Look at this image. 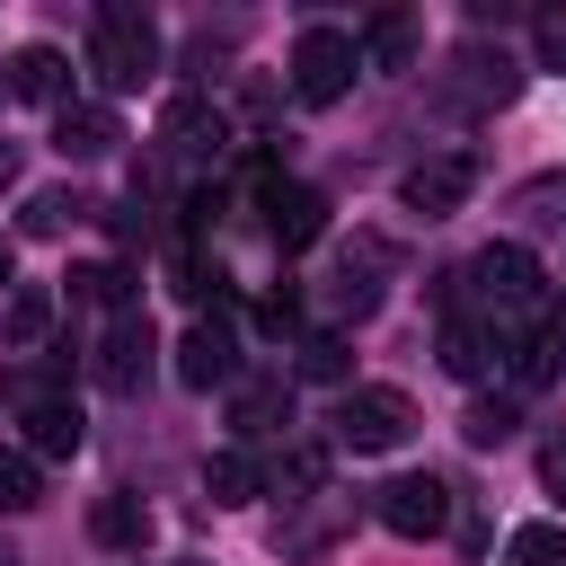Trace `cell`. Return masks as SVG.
Listing matches in <instances>:
<instances>
[{
    "label": "cell",
    "instance_id": "obj_1",
    "mask_svg": "<svg viewBox=\"0 0 566 566\" xmlns=\"http://www.w3.org/2000/svg\"><path fill=\"white\" fill-rule=\"evenodd\" d=\"M88 71L106 80V88H142L150 71H159V27L142 18V9H97V27H88Z\"/></svg>",
    "mask_w": 566,
    "mask_h": 566
},
{
    "label": "cell",
    "instance_id": "obj_2",
    "mask_svg": "<svg viewBox=\"0 0 566 566\" xmlns=\"http://www.w3.org/2000/svg\"><path fill=\"white\" fill-rule=\"evenodd\" d=\"M354 71H363L354 35H336V27H301V44H292V97H301V106H336V97L354 88Z\"/></svg>",
    "mask_w": 566,
    "mask_h": 566
},
{
    "label": "cell",
    "instance_id": "obj_3",
    "mask_svg": "<svg viewBox=\"0 0 566 566\" xmlns=\"http://www.w3.org/2000/svg\"><path fill=\"white\" fill-rule=\"evenodd\" d=\"M327 424H336V451H398L407 424H416V407L398 389H345Z\"/></svg>",
    "mask_w": 566,
    "mask_h": 566
},
{
    "label": "cell",
    "instance_id": "obj_4",
    "mask_svg": "<svg viewBox=\"0 0 566 566\" xmlns=\"http://www.w3.org/2000/svg\"><path fill=\"white\" fill-rule=\"evenodd\" d=\"M460 283H469L478 310H522V301H539V265H531V248H513V239H504V248H478Z\"/></svg>",
    "mask_w": 566,
    "mask_h": 566
},
{
    "label": "cell",
    "instance_id": "obj_5",
    "mask_svg": "<svg viewBox=\"0 0 566 566\" xmlns=\"http://www.w3.org/2000/svg\"><path fill=\"white\" fill-rule=\"evenodd\" d=\"M469 186H478V168H469L460 150H442V159H416V168L398 177V203H407V212H424V221H442V212H460V203H469Z\"/></svg>",
    "mask_w": 566,
    "mask_h": 566
},
{
    "label": "cell",
    "instance_id": "obj_6",
    "mask_svg": "<svg viewBox=\"0 0 566 566\" xmlns=\"http://www.w3.org/2000/svg\"><path fill=\"white\" fill-rule=\"evenodd\" d=\"M380 522H389L398 539H433V531L451 522V486H442V478H389V486H380Z\"/></svg>",
    "mask_w": 566,
    "mask_h": 566
},
{
    "label": "cell",
    "instance_id": "obj_7",
    "mask_svg": "<svg viewBox=\"0 0 566 566\" xmlns=\"http://www.w3.org/2000/svg\"><path fill=\"white\" fill-rule=\"evenodd\" d=\"M150 354H159V336H150V318H142V310H124V318L106 327V345H97V380L133 398V389L150 380Z\"/></svg>",
    "mask_w": 566,
    "mask_h": 566
},
{
    "label": "cell",
    "instance_id": "obj_8",
    "mask_svg": "<svg viewBox=\"0 0 566 566\" xmlns=\"http://www.w3.org/2000/svg\"><path fill=\"white\" fill-rule=\"evenodd\" d=\"M177 380H186V389H230V380H239V336H230L221 318L186 327V336H177Z\"/></svg>",
    "mask_w": 566,
    "mask_h": 566
},
{
    "label": "cell",
    "instance_id": "obj_9",
    "mask_svg": "<svg viewBox=\"0 0 566 566\" xmlns=\"http://www.w3.org/2000/svg\"><path fill=\"white\" fill-rule=\"evenodd\" d=\"M265 230H274V248H310V239L327 230V195L274 177V186H265Z\"/></svg>",
    "mask_w": 566,
    "mask_h": 566
},
{
    "label": "cell",
    "instance_id": "obj_10",
    "mask_svg": "<svg viewBox=\"0 0 566 566\" xmlns=\"http://www.w3.org/2000/svg\"><path fill=\"white\" fill-rule=\"evenodd\" d=\"M159 133H168L177 159H203V150H221L230 124H221V106H212L203 88H186V97H168V124H159Z\"/></svg>",
    "mask_w": 566,
    "mask_h": 566
},
{
    "label": "cell",
    "instance_id": "obj_11",
    "mask_svg": "<svg viewBox=\"0 0 566 566\" xmlns=\"http://www.w3.org/2000/svg\"><path fill=\"white\" fill-rule=\"evenodd\" d=\"M115 142H124V133H115L106 106H62V115H53V150H62V159H106Z\"/></svg>",
    "mask_w": 566,
    "mask_h": 566
},
{
    "label": "cell",
    "instance_id": "obj_12",
    "mask_svg": "<svg viewBox=\"0 0 566 566\" xmlns=\"http://www.w3.org/2000/svg\"><path fill=\"white\" fill-rule=\"evenodd\" d=\"M230 424H239V433L292 424V380H239V389H230Z\"/></svg>",
    "mask_w": 566,
    "mask_h": 566
},
{
    "label": "cell",
    "instance_id": "obj_13",
    "mask_svg": "<svg viewBox=\"0 0 566 566\" xmlns=\"http://www.w3.org/2000/svg\"><path fill=\"white\" fill-rule=\"evenodd\" d=\"M35 451H44V460H71V451H80V407H71V398H35V407H27V460H35Z\"/></svg>",
    "mask_w": 566,
    "mask_h": 566
},
{
    "label": "cell",
    "instance_id": "obj_14",
    "mask_svg": "<svg viewBox=\"0 0 566 566\" xmlns=\"http://www.w3.org/2000/svg\"><path fill=\"white\" fill-rule=\"evenodd\" d=\"M486 363H495V327L451 318V327H442V371H451V380H486Z\"/></svg>",
    "mask_w": 566,
    "mask_h": 566
},
{
    "label": "cell",
    "instance_id": "obj_15",
    "mask_svg": "<svg viewBox=\"0 0 566 566\" xmlns=\"http://www.w3.org/2000/svg\"><path fill=\"white\" fill-rule=\"evenodd\" d=\"M62 80H71V62H62L53 44H27V53L9 62V88H18V97H35V106H53V97H62Z\"/></svg>",
    "mask_w": 566,
    "mask_h": 566
},
{
    "label": "cell",
    "instance_id": "obj_16",
    "mask_svg": "<svg viewBox=\"0 0 566 566\" xmlns=\"http://www.w3.org/2000/svg\"><path fill=\"white\" fill-rule=\"evenodd\" d=\"M363 53H371V71H407V62H416V18L380 9V18L363 27Z\"/></svg>",
    "mask_w": 566,
    "mask_h": 566
},
{
    "label": "cell",
    "instance_id": "obj_17",
    "mask_svg": "<svg viewBox=\"0 0 566 566\" xmlns=\"http://www.w3.org/2000/svg\"><path fill=\"white\" fill-rule=\"evenodd\" d=\"M203 495L212 504H256V460L248 451H212L203 460Z\"/></svg>",
    "mask_w": 566,
    "mask_h": 566
},
{
    "label": "cell",
    "instance_id": "obj_18",
    "mask_svg": "<svg viewBox=\"0 0 566 566\" xmlns=\"http://www.w3.org/2000/svg\"><path fill=\"white\" fill-rule=\"evenodd\" d=\"M88 531H97L106 548H142V539H150V513H142V495H106V504L88 513Z\"/></svg>",
    "mask_w": 566,
    "mask_h": 566
},
{
    "label": "cell",
    "instance_id": "obj_19",
    "mask_svg": "<svg viewBox=\"0 0 566 566\" xmlns=\"http://www.w3.org/2000/svg\"><path fill=\"white\" fill-rule=\"evenodd\" d=\"M504 566H566V522H522L504 539Z\"/></svg>",
    "mask_w": 566,
    "mask_h": 566
},
{
    "label": "cell",
    "instance_id": "obj_20",
    "mask_svg": "<svg viewBox=\"0 0 566 566\" xmlns=\"http://www.w3.org/2000/svg\"><path fill=\"white\" fill-rule=\"evenodd\" d=\"M71 292H80V301H106V310L124 318V310H133V265H80Z\"/></svg>",
    "mask_w": 566,
    "mask_h": 566
},
{
    "label": "cell",
    "instance_id": "obj_21",
    "mask_svg": "<svg viewBox=\"0 0 566 566\" xmlns=\"http://www.w3.org/2000/svg\"><path fill=\"white\" fill-rule=\"evenodd\" d=\"M557 363H566V310H548V318H539V336L522 345V380H548Z\"/></svg>",
    "mask_w": 566,
    "mask_h": 566
},
{
    "label": "cell",
    "instance_id": "obj_22",
    "mask_svg": "<svg viewBox=\"0 0 566 566\" xmlns=\"http://www.w3.org/2000/svg\"><path fill=\"white\" fill-rule=\"evenodd\" d=\"M44 327H53V301H44V292H18V301H9V318H0V336H9V345H44Z\"/></svg>",
    "mask_w": 566,
    "mask_h": 566
},
{
    "label": "cell",
    "instance_id": "obj_23",
    "mask_svg": "<svg viewBox=\"0 0 566 566\" xmlns=\"http://www.w3.org/2000/svg\"><path fill=\"white\" fill-rule=\"evenodd\" d=\"M35 486H44V478H35V460H27V451H0V513H27V504H35Z\"/></svg>",
    "mask_w": 566,
    "mask_h": 566
},
{
    "label": "cell",
    "instance_id": "obj_24",
    "mask_svg": "<svg viewBox=\"0 0 566 566\" xmlns=\"http://www.w3.org/2000/svg\"><path fill=\"white\" fill-rule=\"evenodd\" d=\"M460 433H469V442H478V451H495V442H504V433H513V398H478V407H469V424H460Z\"/></svg>",
    "mask_w": 566,
    "mask_h": 566
},
{
    "label": "cell",
    "instance_id": "obj_25",
    "mask_svg": "<svg viewBox=\"0 0 566 566\" xmlns=\"http://www.w3.org/2000/svg\"><path fill=\"white\" fill-rule=\"evenodd\" d=\"M80 212H88L80 195H35V203H27V230H35V239H53V230H71Z\"/></svg>",
    "mask_w": 566,
    "mask_h": 566
},
{
    "label": "cell",
    "instance_id": "obj_26",
    "mask_svg": "<svg viewBox=\"0 0 566 566\" xmlns=\"http://www.w3.org/2000/svg\"><path fill=\"white\" fill-rule=\"evenodd\" d=\"M301 371L310 380H345V336H310L301 345Z\"/></svg>",
    "mask_w": 566,
    "mask_h": 566
},
{
    "label": "cell",
    "instance_id": "obj_27",
    "mask_svg": "<svg viewBox=\"0 0 566 566\" xmlns=\"http://www.w3.org/2000/svg\"><path fill=\"white\" fill-rule=\"evenodd\" d=\"M256 327H265V336H292V327H301V301H292V292H265V301H256Z\"/></svg>",
    "mask_w": 566,
    "mask_h": 566
},
{
    "label": "cell",
    "instance_id": "obj_28",
    "mask_svg": "<svg viewBox=\"0 0 566 566\" xmlns=\"http://www.w3.org/2000/svg\"><path fill=\"white\" fill-rule=\"evenodd\" d=\"M539 62H548V71H566V9H548V18H539Z\"/></svg>",
    "mask_w": 566,
    "mask_h": 566
},
{
    "label": "cell",
    "instance_id": "obj_29",
    "mask_svg": "<svg viewBox=\"0 0 566 566\" xmlns=\"http://www.w3.org/2000/svg\"><path fill=\"white\" fill-rule=\"evenodd\" d=\"M115 239H150V212L142 203H115Z\"/></svg>",
    "mask_w": 566,
    "mask_h": 566
},
{
    "label": "cell",
    "instance_id": "obj_30",
    "mask_svg": "<svg viewBox=\"0 0 566 566\" xmlns=\"http://www.w3.org/2000/svg\"><path fill=\"white\" fill-rule=\"evenodd\" d=\"M539 469H548V486H566V433L548 442V460H539Z\"/></svg>",
    "mask_w": 566,
    "mask_h": 566
},
{
    "label": "cell",
    "instance_id": "obj_31",
    "mask_svg": "<svg viewBox=\"0 0 566 566\" xmlns=\"http://www.w3.org/2000/svg\"><path fill=\"white\" fill-rule=\"evenodd\" d=\"M9 186H18V150L0 142V195H9Z\"/></svg>",
    "mask_w": 566,
    "mask_h": 566
},
{
    "label": "cell",
    "instance_id": "obj_32",
    "mask_svg": "<svg viewBox=\"0 0 566 566\" xmlns=\"http://www.w3.org/2000/svg\"><path fill=\"white\" fill-rule=\"evenodd\" d=\"M9 274H18V248H9V239H0V283H9Z\"/></svg>",
    "mask_w": 566,
    "mask_h": 566
},
{
    "label": "cell",
    "instance_id": "obj_33",
    "mask_svg": "<svg viewBox=\"0 0 566 566\" xmlns=\"http://www.w3.org/2000/svg\"><path fill=\"white\" fill-rule=\"evenodd\" d=\"M0 97H9V71H0Z\"/></svg>",
    "mask_w": 566,
    "mask_h": 566
}]
</instances>
